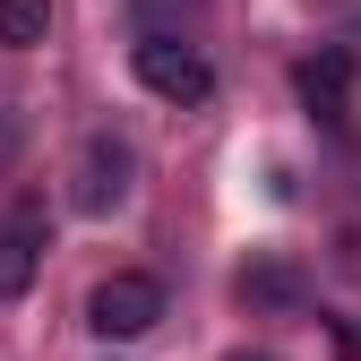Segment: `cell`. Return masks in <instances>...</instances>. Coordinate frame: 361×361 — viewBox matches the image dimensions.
Returning a JSON list of instances; mask_svg holds the SVG:
<instances>
[{
  "instance_id": "8992f818",
  "label": "cell",
  "mask_w": 361,
  "mask_h": 361,
  "mask_svg": "<svg viewBox=\"0 0 361 361\" xmlns=\"http://www.w3.org/2000/svg\"><path fill=\"white\" fill-rule=\"evenodd\" d=\"M52 35V0H0V43L9 52H35Z\"/></svg>"
},
{
  "instance_id": "5b68a950",
  "label": "cell",
  "mask_w": 361,
  "mask_h": 361,
  "mask_svg": "<svg viewBox=\"0 0 361 361\" xmlns=\"http://www.w3.org/2000/svg\"><path fill=\"white\" fill-rule=\"evenodd\" d=\"M344 86H353V61H344V52H319V61L293 69V95L310 104V121H327V129L344 121Z\"/></svg>"
},
{
  "instance_id": "7a4b0ae2",
  "label": "cell",
  "mask_w": 361,
  "mask_h": 361,
  "mask_svg": "<svg viewBox=\"0 0 361 361\" xmlns=\"http://www.w3.org/2000/svg\"><path fill=\"white\" fill-rule=\"evenodd\" d=\"M129 61H138V86L164 95V104H207V95H215V69H207L180 35H147Z\"/></svg>"
},
{
  "instance_id": "3957f363",
  "label": "cell",
  "mask_w": 361,
  "mask_h": 361,
  "mask_svg": "<svg viewBox=\"0 0 361 361\" xmlns=\"http://www.w3.org/2000/svg\"><path fill=\"white\" fill-rule=\"evenodd\" d=\"M129 172H138V155H129V138H112V129H95L78 155V207L86 215H112L129 198Z\"/></svg>"
},
{
  "instance_id": "6da1fadb",
  "label": "cell",
  "mask_w": 361,
  "mask_h": 361,
  "mask_svg": "<svg viewBox=\"0 0 361 361\" xmlns=\"http://www.w3.org/2000/svg\"><path fill=\"white\" fill-rule=\"evenodd\" d=\"M155 319H164V284H155V276H104L95 293H86V327H95L104 344L147 336Z\"/></svg>"
},
{
  "instance_id": "277c9868",
  "label": "cell",
  "mask_w": 361,
  "mask_h": 361,
  "mask_svg": "<svg viewBox=\"0 0 361 361\" xmlns=\"http://www.w3.org/2000/svg\"><path fill=\"white\" fill-rule=\"evenodd\" d=\"M43 241H52V224H43V207H35V198H18L9 215H0V301H18V293L35 284Z\"/></svg>"
},
{
  "instance_id": "ba28073f",
  "label": "cell",
  "mask_w": 361,
  "mask_h": 361,
  "mask_svg": "<svg viewBox=\"0 0 361 361\" xmlns=\"http://www.w3.org/2000/svg\"><path fill=\"white\" fill-rule=\"evenodd\" d=\"M224 361H276V353H224Z\"/></svg>"
},
{
  "instance_id": "52a82bcc",
  "label": "cell",
  "mask_w": 361,
  "mask_h": 361,
  "mask_svg": "<svg viewBox=\"0 0 361 361\" xmlns=\"http://www.w3.org/2000/svg\"><path fill=\"white\" fill-rule=\"evenodd\" d=\"M241 293L250 301H301V276L293 267H258V276H241Z\"/></svg>"
}]
</instances>
